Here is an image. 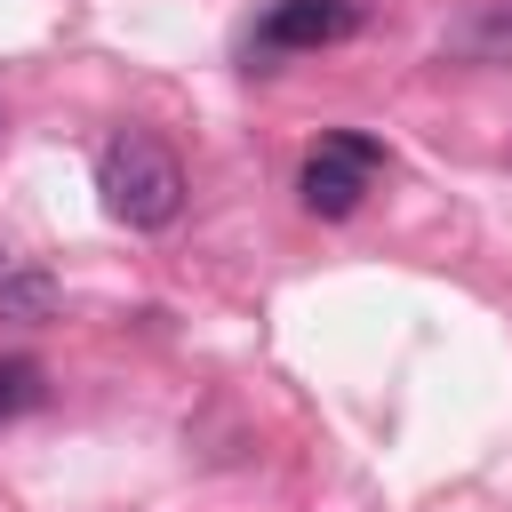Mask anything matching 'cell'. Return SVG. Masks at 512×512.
Here are the masks:
<instances>
[{
    "mask_svg": "<svg viewBox=\"0 0 512 512\" xmlns=\"http://www.w3.org/2000/svg\"><path fill=\"white\" fill-rule=\"evenodd\" d=\"M96 192H104V216L128 224V232H168L176 208H184V160L160 144V136H112L96 152Z\"/></svg>",
    "mask_w": 512,
    "mask_h": 512,
    "instance_id": "cell-1",
    "label": "cell"
},
{
    "mask_svg": "<svg viewBox=\"0 0 512 512\" xmlns=\"http://www.w3.org/2000/svg\"><path fill=\"white\" fill-rule=\"evenodd\" d=\"M376 168H384V144H376V136H352V128H336V136H320V144L304 152V168H296V192H304V208H312V216L344 224V216L368 200Z\"/></svg>",
    "mask_w": 512,
    "mask_h": 512,
    "instance_id": "cell-2",
    "label": "cell"
},
{
    "mask_svg": "<svg viewBox=\"0 0 512 512\" xmlns=\"http://www.w3.org/2000/svg\"><path fill=\"white\" fill-rule=\"evenodd\" d=\"M360 16H368V0H272L264 24H256V48H272V56L336 48V40L360 32Z\"/></svg>",
    "mask_w": 512,
    "mask_h": 512,
    "instance_id": "cell-3",
    "label": "cell"
},
{
    "mask_svg": "<svg viewBox=\"0 0 512 512\" xmlns=\"http://www.w3.org/2000/svg\"><path fill=\"white\" fill-rule=\"evenodd\" d=\"M48 312H56V280L32 272V264H8V272H0V320H24V328H32V320H48Z\"/></svg>",
    "mask_w": 512,
    "mask_h": 512,
    "instance_id": "cell-4",
    "label": "cell"
},
{
    "mask_svg": "<svg viewBox=\"0 0 512 512\" xmlns=\"http://www.w3.org/2000/svg\"><path fill=\"white\" fill-rule=\"evenodd\" d=\"M40 400H48V376H40V360L8 352V360H0V424H8V416H24V408H40Z\"/></svg>",
    "mask_w": 512,
    "mask_h": 512,
    "instance_id": "cell-5",
    "label": "cell"
},
{
    "mask_svg": "<svg viewBox=\"0 0 512 512\" xmlns=\"http://www.w3.org/2000/svg\"><path fill=\"white\" fill-rule=\"evenodd\" d=\"M0 272H8V256H0Z\"/></svg>",
    "mask_w": 512,
    "mask_h": 512,
    "instance_id": "cell-6",
    "label": "cell"
}]
</instances>
